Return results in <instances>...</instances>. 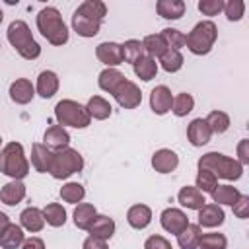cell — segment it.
<instances>
[{
    "mask_svg": "<svg viewBox=\"0 0 249 249\" xmlns=\"http://www.w3.org/2000/svg\"><path fill=\"white\" fill-rule=\"evenodd\" d=\"M37 29L51 45H64L68 41V27L62 21V16L56 8L47 6L37 14Z\"/></svg>",
    "mask_w": 249,
    "mask_h": 249,
    "instance_id": "6da1fadb",
    "label": "cell"
},
{
    "mask_svg": "<svg viewBox=\"0 0 249 249\" xmlns=\"http://www.w3.org/2000/svg\"><path fill=\"white\" fill-rule=\"evenodd\" d=\"M196 165H198V169H206V171L214 173L216 177H222L228 181H235L243 175V165L237 160H231L218 152H208V154L200 156Z\"/></svg>",
    "mask_w": 249,
    "mask_h": 249,
    "instance_id": "7a4b0ae2",
    "label": "cell"
},
{
    "mask_svg": "<svg viewBox=\"0 0 249 249\" xmlns=\"http://www.w3.org/2000/svg\"><path fill=\"white\" fill-rule=\"evenodd\" d=\"M0 171L14 181H19L27 177L29 173V161L25 158L23 146L19 142H8L4 150L0 152Z\"/></svg>",
    "mask_w": 249,
    "mask_h": 249,
    "instance_id": "3957f363",
    "label": "cell"
},
{
    "mask_svg": "<svg viewBox=\"0 0 249 249\" xmlns=\"http://www.w3.org/2000/svg\"><path fill=\"white\" fill-rule=\"evenodd\" d=\"M8 41L19 53V56H23L27 60H35L41 54V45L33 39L29 25L25 21H21V19H16V21L10 23V27H8Z\"/></svg>",
    "mask_w": 249,
    "mask_h": 249,
    "instance_id": "277c9868",
    "label": "cell"
},
{
    "mask_svg": "<svg viewBox=\"0 0 249 249\" xmlns=\"http://www.w3.org/2000/svg\"><path fill=\"white\" fill-rule=\"evenodd\" d=\"M216 37H218V27H216V23L210 21V19H206V21L196 23V25L191 29V33H189L187 39H185V45H187V49H189L193 54L202 56V54H208V53L212 51V47H214V43H216Z\"/></svg>",
    "mask_w": 249,
    "mask_h": 249,
    "instance_id": "5b68a950",
    "label": "cell"
},
{
    "mask_svg": "<svg viewBox=\"0 0 249 249\" xmlns=\"http://www.w3.org/2000/svg\"><path fill=\"white\" fill-rule=\"evenodd\" d=\"M54 117L60 126H72V128H86L91 121L88 109L72 99H62L54 107Z\"/></svg>",
    "mask_w": 249,
    "mask_h": 249,
    "instance_id": "8992f818",
    "label": "cell"
},
{
    "mask_svg": "<svg viewBox=\"0 0 249 249\" xmlns=\"http://www.w3.org/2000/svg\"><path fill=\"white\" fill-rule=\"evenodd\" d=\"M84 167V158L78 150L74 148H62L56 150L54 158H53V167H51V175L54 179H66L72 173L82 171Z\"/></svg>",
    "mask_w": 249,
    "mask_h": 249,
    "instance_id": "52a82bcc",
    "label": "cell"
},
{
    "mask_svg": "<svg viewBox=\"0 0 249 249\" xmlns=\"http://www.w3.org/2000/svg\"><path fill=\"white\" fill-rule=\"evenodd\" d=\"M115 99L117 103L123 107V109H136L140 103H142V91L140 88L130 82V80H124L117 89H115Z\"/></svg>",
    "mask_w": 249,
    "mask_h": 249,
    "instance_id": "ba28073f",
    "label": "cell"
},
{
    "mask_svg": "<svg viewBox=\"0 0 249 249\" xmlns=\"http://www.w3.org/2000/svg\"><path fill=\"white\" fill-rule=\"evenodd\" d=\"M160 222H161V228L169 233H181L187 226H189V218L183 210L179 208H165L160 216Z\"/></svg>",
    "mask_w": 249,
    "mask_h": 249,
    "instance_id": "9c48e42d",
    "label": "cell"
},
{
    "mask_svg": "<svg viewBox=\"0 0 249 249\" xmlns=\"http://www.w3.org/2000/svg\"><path fill=\"white\" fill-rule=\"evenodd\" d=\"M173 105V95L171 89L167 86H156L150 93V107L156 115H165L167 111H171Z\"/></svg>",
    "mask_w": 249,
    "mask_h": 249,
    "instance_id": "30bf717a",
    "label": "cell"
},
{
    "mask_svg": "<svg viewBox=\"0 0 249 249\" xmlns=\"http://www.w3.org/2000/svg\"><path fill=\"white\" fill-rule=\"evenodd\" d=\"M95 54L97 58L107 64L109 68L111 66H119L123 62V51H121V45L119 43H113V41H105V43H99L97 49H95Z\"/></svg>",
    "mask_w": 249,
    "mask_h": 249,
    "instance_id": "8fae6325",
    "label": "cell"
},
{
    "mask_svg": "<svg viewBox=\"0 0 249 249\" xmlns=\"http://www.w3.org/2000/svg\"><path fill=\"white\" fill-rule=\"evenodd\" d=\"M177 165H179V156L173 150L161 148V150L154 152V156H152V167L158 173H171Z\"/></svg>",
    "mask_w": 249,
    "mask_h": 249,
    "instance_id": "7c38bea8",
    "label": "cell"
},
{
    "mask_svg": "<svg viewBox=\"0 0 249 249\" xmlns=\"http://www.w3.org/2000/svg\"><path fill=\"white\" fill-rule=\"evenodd\" d=\"M212 136L210 126L206 124L204 119H193L187 126V138L193 146H204Z\"/></svg>",
    "mask_w": 249,
    "mask_h": 249,
    "instance_id": "4fadbf2b",
    "label": "cell"
},
{
    "mask_svg": "<svg viewBox=\"0 0 249 249\" xmlns=\"http://www.w3.org/2000/svg\"><path fill=\"white\" fill-rule=\"evenodd\" d=\"M53 158L54 154L45 146V144H39L35 142L31 146V163L33 167L39 171V173H51V167H53Z\"/></svg>",
    "mask_w": 249,
    "mask_h": 249,
    "instance_id": "5bb4252c",
    "label": "cell"
},
{
    "mask_svg": "<svg viewBox=\"0 0 249 249\" xmlns=\"http://www.w3.org/2000/svg\"><path fill=\"white\" fill-rule=\"evenodd\" d=\"M224 210L220 204H204L198 210V226L200 228H218L224 224Z\"/></svg>",
    "mask_w": 249,
    "mask_h": 249,
    "instance_id": "9a60e30c",
    "label": "cell"
},
{
    "mask_svg": "<svg viewBox=\"0 0 249 249\" xmlns=\"http://www.w3.org/2000/svg\"><path fill=\"white\" fill-rule=\"evenodd\" d=\"M35 95V89H33V84L25 78H19L16 82H12L10 86V97L14 103L18 105H27Z\"/></svg>",
    "mask_w": 249,
    "mask_h": 249,
    "instance_id": "2e32d148",
    "label": "cell"
},
{
    "mask_svg": "<svg viewBox=\"0 0 249 249\" xmlns=\"http://www.w3.org/2000/svg\"><path fill=\"white\" fill-rule=\"evenodd\" d=\"M43 140H45V146H47L49 150H51V148H53V150H62V148H68L70 134L66 132L64 126L53 124V126H49V128L45 130Z\"/></svg>",
    "mask_w": 249,
    "mask_h": 249,
    "instance_id": "e0dca14e",
    "label": "cell"
},
{
    "mask_svg": "<svg viewBox=\"0 0 249 249\" xmlns=\"http://www.w3.org/2000/svg\"><path fill=\"white\" fill-rule=\"evenodd\" d=\"M72 27H74V31L80 37H95L99 33V29H101V21L91 19V18H86V16L74 12V16H72Z\"/></svg>",
    "mask_w": 249,
    "mask_h": 249,
    "instance_id": "ac0fdd59",
    "label": "cell"
},
{
    "mask_svg": "<svg viewBox=\"0 0 249 249\" xmlns=\"http://www.w3.org/2000/svg\"><path fill=\"white\" fill-rule=\"evenodd\" d=\"M126 222L134 230H144L152 222V210L146 204H134L126 212Z\"/></svg>",
    "mask_w": 249,
    "mask_h": 249,
    "instance_id": "d6986e66",
    "label": "cell"
},
{
    "mask_svg": "<svg viewBox=\"0 0 249 249\" xmlns=\"http://www.w3.org/2000/svg\"><path fill=\"white\" fill-rule=\"evenodd\" d=\"M25 198V185L21 181H10L0 189V200L8 206H16Z\"/></svg>",
    "mask_w": 249,
    "mask_h": 249,
    "instance_id": "ffe728a7",
    "label": "cell"
},
{
    "mask_svg": "<svg viewBox=\"0 0 249 249\" xmlns=\"http://www.w3.org/2000/svg\"><path fill=\"white\" fill-rule=\"evenodd\" d=\"M177 200H179V204L181 206H185V208H189V210H200L202 206H204V195L196 189V187H183L181 191H179V195H177Z\"/></svg>",
    "mask_w": 249,
    "mask_h": 249,
    "instance_id": "44dd1931",
    "label": "cell"
},
{
    "mask_svg": "<svg viewBox=\"0 0 249 249\" xmlns=\"http://www.w3.org/2000/svg\"><path fill=\"white\" fill-rule=\"evenodd\" d=\"M88 231L93 235V237H99V239H109L113 233H115V220L109 218V216H103V214H97L91 222V226L88 228Z\"/></svg>",
    "mask_w": 249,
    "mask_h": 249,
    "instance_id": "7402d4cb",
    "label": "cell"
},
{
    "mask_svg": "<svg viewBox=\"0 0 249 249\" xmlns=\"http://www.w3.org/2000/svg\"><path fill=\"white\" fill-rule=\"evenodd\" d=\"M58 89V76L53 70H43L37 78V93L45 99L53 97Z\"/></svg>",
    "mask_w": 249,
    "mask_h": 249,
    "instance_id": "603a6c76",
    "label": "cell"
},
{
    "mask_svg": "<svg viewBox=\"0 0 249 249\" xmlns=\"http://www.w3.org/2000/svg\"><path fill=\"white\" fill-rule=\"evenodd\" d=\"M19 222H21V226H23L27 231H41L43 226H45L43 210H39V208H35V206H29V208H25V210L19 214Z\"/></svg>",
    "mask_w": 249,
    "mask_h": 249,
    "instance_id": "cb8c5ba5",
    "label": "cell"
},
{
    "mask_svg": "<svg viewBox=\"0 0 249 249\" xmlns=\"http://www.w3.org/2000/svg\"><path fill=\"white\" fill-rule=\"evenodd\" d=\"M124 74H121L117 68H105L103 72H99V78H97V84L103 91H109V93H115V89L124 82Z\"/></svg>",
    "mask_w": 249,
    "mask_h": 249,
    "instance_id": "d4e9b609",
    "label": "cell"
},
{
    "mask_svg": "<svg viewBox=\"0 0 249 249\" xmlns=\"http://www.w3.org/2000/svg\"><path fill=\"white\" fill-rule=\"evenodd\" d=\"M156 10L163 19H179L185 14V2H181V0H160L156 4Z\"/></svg>",
    "mask_w": 249,
    "mask_h": 249,
    "instance_id": "484cf974",
    "label": "cell"
},
{
    "mask_svg": "<svg viewBox=\"0 0 249 249\" xmlns=\"http://www.w3.org/2000/svg\"><path fill=\"white\" fill-rule=\"evenodd\" d=\"M23 231L19 226L10 224L2 233H0V247L2 249H18L23 243Z\"/></svg>",
    "mask_w": 249,
    "mask_h": 249,
    "instance_id": "4316f807",
    "label": "cell"
},
{
    "mask_svg": "<svg viewBox=\"0 0 249 249\" xmlns=\"http://www.w3.org/2000/svg\"><path fill=\"white\" fill-rule=\"evenodd\" d=\"M200 226L198 224H189L181 233H177V243L181 249H196L200 241Z\"/></svg>",
    "mask_w": 249,
    "mask_h": 249,
    "instance_id": "83f0119b",
    "label": "cell"
},
{
    "mask_svg": "<svg viewBox=\"0 0 249 249\" xmlns=\"http://www.w3.org/2000/svg\"><path fill=\"white\" fill-rule=\"evenodd\" d=\"M239 196H241L239 189L231 187V185H218L214 189V193H212V200L216 204H230V206H233L239 200Z\"/></svg>",
    "mask_w": 249,
    "mask_h": 249,
    "instance_id": "f1b7e54d",
    "label": "cell"
},
{
    "mask_svg": "<svg viewBox=\"0 0 249 249\" xmlns=\"http://www.w3.org/2000/svg\"><path fill=\"white\" fill-rule=\"evenodd\" d=\"M95 216H97L95 206L89 204V202H82V204H78L76 210H74V224H76V228H80V230H88V228L91 226V222H93Z\"/></svg>",
    "mask_w": 249,
    "mask_h": 249,
    "instance_id": "f546056e",
    "label": "cell"
},
{
    "mask_svg": "<svg viewBox=\"0 0 249 249\" xmlns=\"http://www.w3.org/2000/svg\"><path fill=\"white\" fill-rule=\"evenodd\" d=\"M86 109H88L89 117H93V119H97V121H105V119L111 115V105H109V101L103 99L101 95H93V97H89Z\"/></svg>",
    "mask_w": 249,
    "mask_h": 249,
    "instance_id": "4dcf8cb0",
    "label": "cell"
},
{
    "mask_svg": "<svg viewBox=\"0 0 249 249\" xmlns=\"http://www.w3.org/2000/svg\"><path fill=\"white\" fill-rule=\"evenodd\" d=\"M76 12L82 14V16H86V18H91V19L101 21L105 18V14H107V6L101 0H86V2H82L78 6Z\"/></svg>",
    "mask_w": 249,
    "mask_h": 249,
    "instance_id": "1f68e13d",
    "label": "cell"
},
{
    "mask_svg": "<svg viewBox=\"0 0 249 249\" xmlns=\"http://www.w3.org/2000/svg\"><path fill=\"white\" fill-rule=\"evenodd\" d=\"M121 51H123V62H130L132 66L144 56V47H142V41L138 39H128L121 45Z\"/></svg>",
    "mask_w": 249,
    "mask_h": 249,
    "instance_id": "d6a6232c",
    "label": "cell"
},
{
    "mask_svg": "<svg viewBox=\"0 0 249 249\" xmlns=\"http://www.w3.org/2000/svg\"><path fill=\"white\" fill-rule=\"evenodd\" d=\"M134 74H136L140 80H144V82H150L152 78H156V74H158V62H156V58H152V56H142V58L134 64Z\"/></svg>",
    "mask_w": 249,
    "mask_h": 249,
    "instance_id": "836d02e7",
    "label": "cell"
},
{
    "mask_svg": "<svg viewBox=\"0 0 249 249\" xmlns=\"http://www.w3.org/2000/svg\"><path fill=\"white\" fill-rule=\"evenodd\" d=\"M43 216H45V222L49 226H53V228H60V226L66 224V210L56 202L47 204L43 208Z\"/></svg>",
    "mask_w": 249,
    "mask_h": 249,
    "instance_id": "e575fe53",
    "label": "cell"
},
{
    "mask_svg": "<svg viewBox=\"0 0 249 249\" xmlns=\"http://www.w3.org/2000/svg\"><path fill=\"white\" fill-rule=\"evenodd\" d=\"M142 47H144V53H148V56H152V58L161 56L165 53V49H167L160 33L158 35L156 33L154 35H146L144 41H142Z\"/></svg>",
    "mask_w": 249,
    "mask_h": 249,
    "instance_id": "d590c367",
    "label": "cell"
},
{
    "mask_svg": "<svg viewBox=\"0 0 249 249\" xmlns=\"http://www.w3.org/2000/svg\"><path fill=\"white\" fill-rule=\"evenodd\" d=\"M160 62H161V68L165 72H177L181 70L183 66V54L179 51H173V49H165V53L160 56Z\"/></svg>",
    "mask_w": 249,
    "mask_h": 249,
    "instance_id": "8d00e7d4",
    "label": "cell"
},
{
    "mask_svg": "<svg viewBox=\"0 0 249 249\" xmlns=\"http://www.w3.org/2000/svg\"><path fill=\"white\" fill-rule=\"evenodd\" d=\"M204 121L210 126V130L216 132V134H222V132H226L230 128V117L224 111H210Z\"/></svg>",
    "mask_w": 249,
    "mask_h": 249,
    "instance_id": "74e56055",
    "label": "cell"
},
{
    "mask_svg": "<svg viewBox=\"0 0 249 249\" xmlns=\"http://www.w3.org/2000/svg\"><path fill=\"white\" fill-rule=\"evenodd\" d=\"M161 39H163V43H165V47L167 49H173V51H179V49H183L185 47V39H187V35H183L179 29H173V27H165V29H161Z\"/></svg>",
    "mask_w": 249,
    "mask_h": 249,
    "instance_id": "f35d334b",
    "label": "cell"
},
{
    "mask_svg": "<svg viewBox=\"0 0 249 249\" xmlns=\"http://www.w3.org/2000/svg\"><path fill=\"white\" fill-rule=\"evenodd\" d=\"M60 196H62L64 202L76 204V202H82V198L86 196V189L80 183H66L60 189Z\"/></svg>",
    "mask_w": 249,
    "mask_h": 249,
    "instance_id": "ab89813d",
    "label": "cell"
},
{
    "mask_svg": "<svg viewBox=\"0 0 249 249\" xmlns=\"http://www.w3.org/2000/svg\"><path fill=\"white\" fill-rule=\"evenodd\" d=\"M195 107V99L191 93H179L177 97H173V105H171V111L177 115V117H185L193 111Z\"/></svg>",
    "mask_w": 249,
    "mask_h": 249,
    "instance_id": "60d3db41",
    "label": "cell"
},
{
    "mask_svg": "<svg viewBox=\"0 0 249 249\" xmlns=\"http://www.w3.org/2000/svg\"><path fill=\"white\" fill-rule=\"evenodd\" d=\"M218 187V177L206 169H198L196 173V189L200 193H214V189Z\"/></svg>",
    "mask_w": 249,
    "mask_h": 249,
    "instance_id": "b9f144b4",
    "label": "cell"
},
{
    "mask_svg": "<svg viewBox=\"0 0 249 249\" xmlns=\"http://www.w3.org/2000/svg\"><path fill=\"white\" fill-rule=\"evenodd\" d=\"M198 247L200 249H226L228 239L224 233H204V235H200Z\"/></svg>",
    "mask_w": 249,
    "mask_h": 249,
    "instance_id": "7bdbcfd3",
    "label": "cell"
},
{
    "mask_svg": "<svg viewBox=\"0 0 249 249\" xmlns=\"http://www.w3.org/2000/svg\"><path fill=\"white\" fill-rule=\"evenodd\" d=\"M224 12H226V18L230 21H239L243 18V12H245V2L243 0H230V2H224Z\"/></svg>",
    "mask_w": 249,
    "mask_h": 249,
    "instance_id": "ee69618b",
    "label": "cell"
},
{
    "mask_svg": "<svg viewBox=\"0 0 249 249\" xmlns=\"http://www.w3.org/2000/svg\"><path fill=\"white\" fill-rule=\"evenodd\" d=\"M198 10L202 12V16H218L220 12H224V2L222 0H200Z\"/></svg>",
    "mask_w": 249,
    "mask_h": 249,
    "instance_id": "f6af8a7d",
    "label": "cell"
},
{
    "mask_svg": "<svg viewBox=\"0 0 249 249\" xmlns=\"http://www.w3.org/2000/svg\"><path fill=\"white\" fill-rule=\"evenodd\" d=\"M144 249H171V243L163 235H150L144 241Z\"/></svg>",
    "mask_w": 249,
    "mask_h": 249,
    "instance_id": "bcb514c9",
    "label": "cell"
},
{
    "mask_svg": "<svg viewBox=\"0 0 249 249\" xmlns=\"http://www.w3.org/2000/svg\"><path fill=\"white\" fill-rule=\"evenodd\" d=\"M233 214L241 220H245L249 216V196L247 195H241L239 200L233 204Z\"/></svg>",
    "mask_w": 249,
    "mask_h": 249,
    "instance_id": "7dc6e473",
    "label": "cell"
},
{
    "mask_svg": "<svg viewBox=\"0 0 249 249\" xmlns=\"http://www.w3.org/2000/svg\"><path fill=\"white\" fill-rule=\"evenodd\" d=\"M82 249H109V247H107V241L105 239H99V237L89 235V237H86Z\"/></svg>",
    "mask_w": 249,
    "mask_h": 249,
    "instance_id": "c3c4849f",
    "label": "cell"
},
{
    "mask_svg": "<svg viewBox=\"0 0 249 249\" xmlns=\"http://www.w3.org/2000/svg\"><path fill=\"white\" fill-rule=\"evenodd\" d=\"M247 146H249V140H241L239 144H237V156H239V163L241 165H245V163H249V150H247Z\"/></svg>",
    "mask_w": 249,
    "mask_h": 249,
    "instance_id": "681fc988",
    "label": "cell"
},
{
    "mask_svg": "<svg viewBox=\"0 0 249 249\" xmlns=\"http://www.w3.org/2000/svg\"><path fill=\"white\" fill-rule=\"evenodd\" d=\"M21 249H45V243L39 237H29L21 243Z\"/></svg>",
    "mask_w": 249,
    "mask_h": 249,
    "instance_id": "f907efd6",
    "label": "cell"
},
{
    "mask_svg": "<svg viewBox=\"0 0 249 249\" xmlns=\"http://www.w3.org/2000/svg\"><path fill=\"white\" fill-rule=\"evenodd\" d=\"M8 226H10V218H8L4 212H0V233H2Z\"/></svg>",
    "mask_w": 249,
    "mask_h": 249,
    "instance_id": "816d5d0a",
    "label": "cell"
},
{
    "mask_svg": "<svg viewBox=\"0 0 249 249\" xmlns=\"http://www.w3.org/2000/svg\"><path fill=\"white\" fill-rule=\"evenodd\" d=\"M2 19H4V12L0 10V23H2Z\"/></svg>",
    "mask_w": 249,
    "mask_h": 249,
    "instance_id": "f5cc1de1",
    "label": "cell"
},
{
    "mask_svg": "<svg viewBox=\"0 0 249 249\" xmlns=\"http://www.w3.org/2000/svg\"><path fill=\"white\" fill-rule=\"evenodd\" d=\"M0 144H2V138H0Z\"/></svg>",
    "mask_w": 249,
    "mask_h": 249,
    "instance_id": "db71d44e",
    "label": "cell"
}]
</instances>
